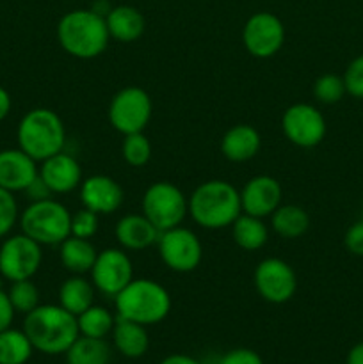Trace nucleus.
I'll list each match as a JSON object with an SVG mask.
<instances>
[{"mask_svg": "<svg viewBox=\"0 0 363 364\" xmlns=\"http://www.w3.org/2000/svg\"><path fill=\"white\" fill-rule=\"evenodd\" d=\"M32 352L34 347L23 329L9 327L0 333V364H27Z\"/></svg>", "mask_w": 363, "mask_h": 364, "instance_id": "nucleus-28", "label": "nucleus"}, {"mask_svg": "<svg viewBox=\"0 0 363 364\" xmlns=\"http://www.w3.org/2000/svg\"><path fill=\"white\" fill-rule=\"evenodd\" d=\"M159 255L164 265L178 274H189L196 270L203 258V245L198 235L184 226L160 231Z\"/></svg>", "mask_w": 363, "mask_h": 364, "instance_id": "nucleus-9", "label": "nucleus"}, {"mask_svg": "<svg viewBox=\"0 0 363 364\" xmlns=\"http://www.w3.org/2000/svg\"><path fill=\"white\" fill-rule=\"evenodd\" d=\"M230 228L233 242L244 251H258L269 240L267 224L260 217L241 213Z\"/></svg>", "mask_w": 363, "mask_h": 364, "instance_id": "nucleus-26", "label": "nucleus"}, {"mask_svg": "<svg viewBox=\"0 0 363 364\" xmlns=\"http://www.w3.org/2000/svg\"><path fill=\"white\" fill-rule=\"evenodd\" d=\"M160 364H201V361H198V359L187 354H171L167 358H164Z\"/></svg>", "mask_w": 363, "mask_h": 364, "instance_id": "nucleus-41", "label": "nucleus"}, {"mask_svg": "<svg viewBox=\"0 0 363 364\" xmlns=\"http://www.w3.org/2000/svg\"><path fill=\"white\" fill-rule=\"evenodd\" d=\"M283 188L280 181L267 174H258L246 181L241 191L242 213L265 219L274 213V210L281 205Z\"/></svg>", "mask_w": 363, "mask_h": 364, "instance_id": "nucleus-15", "label": "nucleus"}, {"mask_svg": "<svg viewBox=\"0 0 363 364\" xmlns=\"http://www.w3.org/2000/svg\"><path fill=\"white\" fill-rule=\"evenodd\" d=\"M345 364H363V341L362 343H356L354 347L349 350Z\"/></svg>", "mask_w": 363, "mask_h": 364, "instance_id": "nucleus-42", "label": "nucleus"}, {"mask_svg": "<svg viewBox=\"0 0 363 364\" xmlns=\"http://www.w3.org/2000/svg\"><path fill=\"white\" fill-rule=\"evenodd\" d=\"M60 48L75 59L89 60L102 55L110 41L105 16L93 9H73L57 23Z\"/></svg>", "mask_w": 363, "mask_h": 364, "instance_id": "nucleus-2", "label": "nucleus"}, {"mask_svg": "<svg viewBox=\"0 0 363 364\" xmlns=\"http://www.w3.org/2000/svg\"><path fill=\"white\" fill-rule=\"evenodd\" d=\"M95 284L84 276L73 274L59 288V306H63L71 315L78 316L95 304Z\"/></svg>", "mask_w": 363, "mask_h": 364, "instance_id": "nucleus-24", "label": "nucleus"}, {"mask_svg": "<svg viewBox=\"0 0 363 364\" xmlns=\"http://www.w3.org/2000/svg\"><path fill=\"white\" fill-rule=\"evenodd\" d=\"M189 213V199L171 181H155L142 196V215L159 231L182 226Z\"/></svg>", "mask_w": 363, "mask_h": 364, "instance_id": "nucleus-7", "label": "nucleus"}, {"mask_svg": "<svg viewBox=\"0 0 363 364\" xmlns=\"http://www.w3.org/2000/svg\"><path fill=\"white\" fill-rule=\"evenodd\" d=\"M14 308L9 301V295L4 288H0V333L9 329L14 320Z\"/></svg>", "mask_w": 363, "mask_h": 364, "instance_id": "nucleus-39", "label": "nucleus"}, {"mask_svg": "<svg viewBox=\"0 0 363 364\" xmlns=\"http://www.w3.org/2000/svg\"><path fill=\"white\" fill-rule=\"evenodd\" d=\"M21 233L39 245H60L71 235V213L53 198L34 201L20 213Z\"/></svg>", "mask_w": 363, "mask_h": 364, "instance_id": "nucleus-6", "label": "nucleus"}, {"mask_svg": "<svg viewBox=\"0 0 363 364\" xmlns=\"http://www.w3.org/2000/svg\"><path fill=\"white\" fill-rule=\"evenodd\" d=\"M345 95H347V91H345L344 78L340 75L324 73L313 82V96H315L317 102L324 103V105L338 103Z\"/></svg>", "mask_w": 363, "mask_h": 364, "instance_id": "nucleus-32", "label": "nucleus"}, {"mask_svg": "<svg viewBox=\"0 0 363 364\" xmlns=\"http://www.w3.org/2000/svg\"><path fill=\"white\" fill-rule=\"evenodd\" d=\"M20 219L18 203L13 192L0 187V240L6 238Z\"/></svg>", "mask_w": 363, "mask_h": 364, "instance_id": "nucleus-33", "label": "nucleus"}, {"mask_svg": "<svg viewBox=\"0 0 363 364\" xmlns=\"http://www.w3.org/2000/svg\"><path fill=\"white\" fill-rule=\"evenodd\" d=\"M64 355L66 364H109L110 347L102 338L78 336Z\"/></svg>", "mask_w": 363, "mask_h": 364, "instance_id": "nucleus-27", "label": "nucleus"}, {"mask_svg": "<svg viewBox=\"0 0 363 364\" xmlns=\"http://www.w3.org/2000/svg\"><path fill=\"white\" fill-rule=\"evenodd\" d=\"M121 142V156L132 167H144L152 159V142L146 137L144 132L123 135Z\"/></svg>", "mask_w": 363, "mask_h": 364, "instance_id": "nucleus-30", "label": "nucleus"}, {"mask_svg": "<svg viewBox=\"0 0 363 364\" xmlns=\"http://www.w3.org/2000/svg\"><path fill=\"white\" fill-rule=\"evenodd\" d=\"M23 333L31 340L34 350L46 355L66 354L71 343L80 336L77 316L59 304H39L27 313Z\"/></svg>", "mask_w": 363, "mask_h": 364, "instance_id": "nucleus-1", "label": "nucleus"}, {"mask_svg": "<svg viewBox=\"0 0 363 364\" xmlns=\"http://www.w3.org/2000/svg\"><path fill=\"white\" fill-rule=\"evenodd\" d=\"M201 364H219V355H209Z\"/></svg>", "mask_w": 363, "mask_h": 364, "instance_id": "nucleus-43", "label": "nucleus"}, {"mask_svg": "<svg viewBox=\"0 0 363 364\" xmlns=\"http://www.w3.org/2000/svg\"><path fill=\"white\" fill-rule=\"evenodd\" d=\"M39 176L45 180L53 194H68L80 187L82 167L73 155L60 151L43 160Z\"/></svg>", "mask_w": 363, "mask_h": 364, "instance_id": "nucleus-18", "label": "nucleus"}, {"mask_svg": "<svg viewBox=\"0 0 363 364\" xmlns=\"http://www.w3.org/2000/svg\"><path fill=\"white\" fill-rule=\"evenodd\" d=\"M23 192L27 194V198L31 199V203L43 201V199H50L53 196V192L50 191V187L45 183V180H43L39 174L36 176V180L32 181L27 188H25Z\"/></svg>", "mask_w": 363, "mask_h": 364, "instance_id": "nucleus-38", "label": "nucleus"}, {"mask_svg": "<svg viewBox=\"0 0 363 364\" xmlns=\"http://www.w3.org/2000/svg\"><path fill=\"white\" fill-rule=\"evenodd\" d=\"M18 148L23 149L36 162H43L56 153L64 151L66 128L59 114L52 109L38 107L25 114L16 128Z\"/></svg>", "mask_w": 363, "mask_h": 364, "instance_id": "nucleus-5", "label": "nucleus"}, {"mask_svg": "<svg viewBox=\"0 0 363 364\" xmlns=\"http://www.w3.org/2000/svg\"><path fill=\"white\" fill-rule=\"evenodd\" d=\"M219 364H263V361L251 348H233L219 355Z\"/></svg>", "mask_w": 363, "mask_h": 364, "instance_id": "nucleus-36", "label": "nucleus"}, {"mask_svg": "<svg viewBox=\"0 0 363 364\" xmlns=\"http://www.w3.org/2000/svg\"><path fill=\"white\" fill-rule=\"evenodd\" d=\"M98 213L91 212V210L88 208H82L78 210V212H75L73 215H71V235H73V237L91 240L96 235V231H98Z\"/></svg>", "mask_w": 363, "mask_h": 364, "instance_id": "nucleus-34", "label": "nucleus"}, {"mask_svg": "<svg viewBox=\"0 0 363 364\" xmlns=\"http://www.w3.org/2000/svg\"><path fill=\"white\" fill-rule=\"evenodd\" d=\"M41 247L23 233L4 238L0 245V276L11 283L32 279L43 263Z\"/></svg>", "mask_w": 363, "mask_h": 364, "instance_id": "nucleus-10", "label": "nucleus"}, {"mask_svg": "<svg viewBox=\"0 0 363 364\" xmlns=\"http://www.w3.org/2000/svg\"><path fill=\"white\" fill-rule=\"evenodd\" d=\"M281 130L298 148H315L326 137V117L310 103H294L281 116Z\"/></svg>", "mask_w": 363, "mask_h": 364, "instance_id": "nucleus-11", "label": "nucleus"}, {"mask_svg": "<svg viewBox=\"0 0 363 364\" xmlns=\"http://www.w3.org/2000/svg\"><path fill=\"white\" fill-rule=\"evenodd\" d=\"M241 213V192L230 181H203L189 198V215L205 230L230 228Z\"/></svg>", "mask_w": 363, "mask_h": 364, "instance_id": "nucleus-3", "label": "nucleus"}, {"mask_svg": "<svg viewBox=\"0 0 363 364\" xmlns=\"http://www.w3.org/2000/svg\"><path fill=\"white\" fill-rule=\"evenodd\" d=\"M7 295H9L11 304L16 313L27 315L39 306V290L31 279L13 281L9 290H7Z\"/></svg>", "mask_w": 363, "mask_h": 364, "instance_id": "nucleus-31", "label": "nucleus"}, {"mask_svg": "<svg viewBox=\"0 0 363 364\" xmlns=\"http://www.w3.org/2000/svg\"><path fill=\"white\" fill-rule=\"evenodd\" d=\"M270 226L281 238H301L310 230V215L302 206L280 205L270 215Z\"/></svg>", "mask_w": 363, "mask_h": 364, "instance_id": "nucleus-25", "label": "nucleus"}, {"mask_svg": "<svg viewBox=\"0 0 363 364\" xmlns=\"http://www.w3.org/2000/svg\"><path fill=\"white\" fill-rule=\"evenodd\" d=\"M362 212H363V203H362Z\"/></svg>", "mask_w": 363, "mask_h": 364, "instance_id": "nucleus-44", "label": "nucleus"}, {"mask_svg": "<svg viewBox=\"0 0 363 364\" xmlns=\"http://www.w3.org/2000/svg\"><path fill=\"white\" fill-rule=\"evenodd\" d=\"M342 78H344L347 95L356 100H363V53L349 63Z\"/></svg>", "mask_w": 363, "mask_h": 364, "instance_id": "nucleus-35", "label": "nucleus"}, {"mask_svg": "<svg viewBox=\"0 0 363 364\" xmlns=\"http://www.w3.org/2000/svg\"><path fill=\"white\" fill-rule=\"evenodd\" d=\"M39 174L38 162L20 148L0 149V187L23 192Z\"/></svg>", "mask_w": 363, "mask_h": 364, "instance_id": "nucleus-17", "label": "nucleus"}, {"mask_svg": "<svg viewBox=\"0 0 363 364\" xmlns=\"http://www.w3.org/2000/svg\"><path fill=\"white\" fill-rule=\"evenodd\" d=\"M89 274L96 290L105 297L114 299L134 279V265L125 249L109 247L98 252Z\"/></svg>", "mask_w": 363, "mask_h": 364, "instance_id": "nucleus-14", "label": "nucleus"}, {"mask_svg": "<svg viewBox=\"0 0 363 364\" xmlns=\"http://www.w3.org/2000/svg\"><path fill=\"white\" fill-rule=\"evenodd\" d=\"M60 265L71 274H78V276H84V274L91 272L93 265L96 262V256L98 251L93 245L91 240L88 238H78L70 235L66 240L60 244Z\"/></svg>", "mask_w": 363, "mask_h": 364, "instance_id": "nucleus-23", "label": "nucleus"}, {"mask_svg": "<svg viewBox=\"0 0 363 364\" xmlns=\"http://www.w3.org/2000/svg\"><path fill=\"white\" fill-rule=\"evenodd\" d=\"M107 116L114 130L120 134L144 132L153 116V102L148 92L137 85L123 87L110 100Z\"/></svg>", "mask_w": 363, "mask_h": 364, "instance_id": "nucleus-8", "label": "nucleus"}, {"mask_svg": "<svg viewBox=\"0 0 363 364\" xmlns=\"http://www.w3.org/2000/svg\"><path fill=\"white\" fill-rule=\"evenodd\" d=\"M11 107H13V100H11V95L6 91V89L0 85V123L9 116Z\"/></svg>", "mask_w": 363, "mask_h": 364, "instance_id": "nucleus-40", "label": "nucleus"}, {"mask_svg": "<svg viewBox=\"0 0 363 364\" xmlns=\"http://www.w3.org/2000/svg\"><path fill=\"white\" fill-rule=\"evenodd\" d=\"M262 148V137L251 124H235L221 139V153L230 162H248L255 159Z\"/></svg>", "mask_w": 363, "mask_h": 364, "instance_id": "nucleus-20", "label": "nucleus"}, {"mask_svg": "<svg viewBox=\"0 0 363 364\" xmlns=\"http://www.w3.org/2000/svg\"><path fill=\"white\" fill-rule=\"evenodd\" d=\"M123 199L125 192L121 185L107 174H93V176L82 180V206L98 215H109V213L117 212L123 205Z\"/></svg>", "mask_w": 363, "mask_h": 364, "instance_id": "nucleus-16", "label": "nucleus"}, {"mask_svg": "<svg viewBox=\"0 0 363 364\" xmlns=\"http://www.w3.org/2000/svg\"><path fill=\"white\" fill-rule=\"evenodd\" d=\"M112 343L116 350L125 358L139 359L148 352V331L141 323L116 316V323H114L112 329Z\"/></svg>", "mask_w": 363, "mask_h": 364, "instance_id": "nucleus-22", "label": "nucleus"}, {"mask_svg": "<svg viewBox=\"0 0 363 364\" xmlns=\"http://www.w3.org/2000/svg\"><path fill=\"white\" fill-rule=\"evenodd\" d=\"M107 31L110 39L117 43H134L144 34V14L134 6H114L105 14Z\"/></svg>", "mask_w": 363, "mask_h": 364, "instance_id": "nucleus-21", "label": "nucleus"}, {"mask_svg": "<svg viewBox=\"0 0 363 364\" xmlns=\"http://www.w3.org/2000/svg\"><path fill=\"white\" fill-rule=\"evenodd\" d=\"M77 323L80 336L102 338V340H105L109 334H112L116 318H114V315L107 308L93 304L91 308H88L84 313L77 316Z\"/></svg>", "mask_w": 363, "mask_h": 364, "instance_id": "nucleus-29", "label": "nucleus"}, {"mask_svg": "<svg viewBox=\"0 0 363 364\" xmlns=\"http://www.w3.org/2000/svg\"><path fill=\"white\" fill-rule=\"evenodd\" d=\"M114 235L125 251H144L157 244L160 231L142 213H128L117 220Z\"/></svg>", "mask_w": 363, "mask_h": 364, "instance_id": "nucleus-19", "label": "nucleus"}, {"mask_svg": "<svg viewBox=\"0 0 363 364\" xmlns=\"http://www.w3.org/2000/svg\"><path fill=\"white\" fill-rule=\"evenodd\" d=\"M344 244L351 255L363 256V219L349 226V230L345 231Z\"/></svg>", "mask_w": 363, "mask_h": 364, "instance_id": "nucleus-37", "label": "nucleus"}, {"mask_svg": "<svg viewBox=\"0 0 363 364\" xmlns=\"http://www.w3.org/2000/svg\"><path fill=\"white\" fill-rule=\"evenodd\" d=\"M114 306L120 318L132 320L141 326L160 323L171 311V295L166 288L153 279H132L114 297Z\"/></svg>", "mask_w": 363, "mask_h": 364, "instance_id": "nucleus-4", "label": "nucleus"}, {"mask_svg": "<svg viewBox=\"0 0 363 364\" xmlns=\"http://www.w3.org/2000/svg\"><path fill=\"white\" fill-rule=\"evenodd\" d=\"M253 283L260 297L270 304H285L298 291L294 269L280 258L262 259L253 274Z\"/></svg>", "mask_w": 363, "mask_h": 364, "instance_id": "nucleus-13", "label": "nucleus"}, {"mask_svg": "<svg viewBox=\"0 0 363 364\" xmlns=\"http://www.w3.org/2000/svg\"><path fill=\"white\" fill-rule=\"evenodd\" d=\"M242 43L248 53L256 59H269L281 50L285 43V25L269 11H258L246 20Z\"/></svg>", "mask_w": 363, "mask_h": 364, "instance_id": "nucleus-12", "label": "nucleus"}]
</instances>
